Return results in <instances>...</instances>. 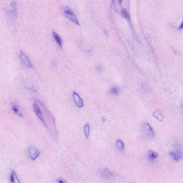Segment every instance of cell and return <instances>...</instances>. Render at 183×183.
I'll use <instances>...</instances> for the list:
<instances>
[{"mask_svg":"<svg viewBox=\"0 0 183 183\" xmlns=\"http://www.w3.org/2000/svg\"><path fill=\"white\" fill-rule=\"evenodd\" d=\"M64 12L68 18L76 24L77 25H79V23L77 18L73 12L68 7L65 6L64 8Z\"/></svg>","mask_w":183,"mask_h":183,"instance_id":"cell-1","label":"cell"},{"mask_svg":"<svg viewBox=\"0 0 183 183\" xmlns=\"http://www.w3.org/2000/svg\"><path fill=\"white\" fill-rule=\"evenodd\" d=\"M171 157L176 161H179L182 158V151L180 146H177L175 150L170 152Z\"/></svg>","mask_w":183,"mask_h":183,"instance_id":"cell-2","label":"cell"},{"mask_svg":"<svg viewBox=\"0 0 183 183\" xmlns=\"http://www.w3.org/2000/svg\"><path fill=\"white\" fill-rule=\"evenodd\" d=\"M143 130L147 136L149 138H152L154 137V132L152 128L148 124L145 123L143 124Z\"/></svg>","mask_w":183,"mask_h":183,"instance_id":"cell-3","label":"cell"},{"mask_svg":"<svg viewBox=\"0 0 183 183\" xmlns=\"http://www.w3.org/2000/svg\"><path fill=\"white\" fill-rule=\"evenodd\" d=\"M100 175L103 177L107 179H112L115 177V174L107 169H104L100 171Z\"/></svg>","mask_w":183,"mask_h":183,"instance_id":"cell-4","label":"cell"},{"mask_svg":"<svg viewBox=\"0 0 183 183\" xmlns=\"http://www.w3.org/2000/svg\"><path fill=\"white\" fill-rule=\"evenodd\" d=\"M33 109L35 114L37 115L39 119L42 121V122H44V119H43V114H42V111L40 109L39 106L36 103H34L33 105Z\"/></svg>","mask_w":183,"mask_h":183,"instance_id":"cell-5","label":"cell"},{"mask_svg":"<svg viewBox=\"0 0 183 183\" xmlns=\"http://www.w3.org/2000/svg\"><path fill=\"white\" fill-rule=\"evenodd\" d=\"M29 156L33 160H35L38 158L39 155V151L34 147H31L29 149Z\"/></svg>","mask_w":183,"mask_h":183,"instance_id":"cell-6","label":"cell"},{"mask_svg":"<svg viewBox=\"0 0 183 183\" xmlns=\"http://www.w3.org/2000/svg\"><path fill=\"white\" fill-rule=\"evenodd\" d=\"M20 58L21 61L24 64L29 68H32L31 63L29 61V59L23 53H20Z\"/></svg>","mask_w":183,"mask_h":183,"instance_id":"cell-7","label":"cell"},{"mask_svg":"<svg viewBox=\"0 0 183 183\" xmlns=\"http://www.w3.org/2000/svg\"><path fill=\"white\" fill-rule=\"evenodd\" d=\"M73 96L76 105L79 108L82 107L83 106V101L79 97V95L76 92H74Z\"/></svg>","mask_w":183,"mask_h":183,"instance_id":"cell-8","label":"cell"},{"mask_svg":"<svg viewBox=\"0 0 183 183\" xmlns=\"http://www.w3.org/2000/svg\"><path fill=\"white\" fill-rule=\"evenodd\" d=\"M158 157V154L156 152L150 150L148 152V157L149 161L153 162L157 159Z\"/></svg>","mask_w":183,"mask_h":183,"instance_id":"cell-9","label":"cell"},{"mask_svg":"<svg viewBox=\"0 0 183 183\" xmlns=\"http://www.w3.org/2000/svg\"><path fill=\"white\" fill-rule=\"evenodd\" d=\"M153 116L160 121H162L164 120V116L160 110H156L153 113Z\"/></svg>","mask_w":183,"mask_h":183,"instance_id":"cell-10","label":"cell"},{"mask_svg":"<svg viewBox=\"0 0 183 183\" xmlns=\"http://www.w3.org/2000/svg\"><path fill=\"white\" fill-rule=\"evenodd\" d=\"M11 183H20L14 171H12L10 178Z\"/></svg>","mask_w":183,"mask_h":183,"instance_id":"cell-11","label":"cell"},{"mask_svg":"<svg viewBox=\"0 0 183 183\" xmlns=\"http://www.w3.org/2000/svg\"><path fill=\"white\" fill-rule=\"evenodd\" d=\"M53 36L54 39L57 43L58 45L61 48H62V41L61 39V37L59 36L58 34L57 33L55 32H53Z\"/></svg>","mask_w":183,"mask_h":183,"instance_id":"cell-12","label":"cell"},{"mask_svg":"<svg viewBox=\"0 0 183 183\" xmlns=\"http://www.w3.org/2000/svg\"><path fill=\"white\" fill-rule=\"evenodd\" d=\"M116 147L118 150L120 151H122L124 148V144L122 141L119 139L116 143Z\"/></svg>","mask_w":183,"mask_h":183,"instance_id":"cell-13","label":"cell"},{"mask_svg":"<svg viewBox=\"0 0 183 183\" xmlns=\"http://www.w3.org/2000/svg\"><path fill=\"white\" fill-rule=\"evenodd\" d=\"M111 92L112 94L115 95H117L119 93V89L117 87H114L111 89Z\"/></svg>","mask_w":183,"mask_h":183,"instance_id":"cell-14","label":"cell"},{"mask_svg":"<svg viewBox=\"0 0 183 183\" xmlns=\"http://www.w3.org/2000/svg\"><path fill=\"white\" fill-rule=\"evenodd\" d=\"M13 111L14 112L15 114H17L19 116L22 117V115L20 111L18 110V108L16 106H12Z\"/></svg>","mask_w":183,"mask_h":183,"instance_id":"cell-15","label":"cell"},{"mask_svg":"<svg viewBox=\"0 0 183 183\" xmlns=\"http://www.w3.org/2000/svg\"><path fill=\"white\" fill-rule=\"evenodd\" d=\"M10 9L11 15L14 18L15 15V8L14 3H12L10 6Z\"/></svg>","mask_w":183,"mask_h":183,"instance_id":"cell-16","label":"cell"},{"mask_svg":"<svg viewBox=\"0 0 183 183\" xmlns=\"http://www.w3.org/2000/svg\"><path fill=\"white\" fill-rule=\"evenodd\" d=\"M84 132L85 136L87 137H88L89 136V127L88 125H86L84 127Z\"/></svg>","mask_w":183,"mask_h":183,"instance_id":"cell-17","label":"cell"},{"mask_svg":"<svg viewBox=\"0 0 183 183\" xmlns=\"http://www.w3.org/2000/svg\"><path fill=\"white\" fill-rule=\"evenodd\" d=\"M56 181L59 183H67L65 180L63 179H61V178L58 179L56 180Z\"/></svg>","mask_w":183,"mask_h":183,"instance_id":"cell-18","label":"cell"},{"mask_svg":"<svg viewBox=\"0 0 183 183\" xmlns=\"http://www.w3.org/2000/svg\"><path fill=\"white\" fill-rule=\"evenodd\" d=\"M123 14L126 18H128V15L126 11L123 10L122 11Z\"/></svg>","mask_w":183,"mask_h":183,"instance_id":"cell-19","label":"cell"},{"mask_svg":"<svg viewBox=\"0 0 183 183\" xmlns=\"http://www.w3.org/2000/svg\"><path fill=\"white\" fill-rule=\"evenodd\" d=\"M182 23L181 25L180 26V29H181V28H182Z\"/></svg>","mask_w":183,"mask_h":183,"instance_id":"cell-20","label":"cell"}]
</instances>
